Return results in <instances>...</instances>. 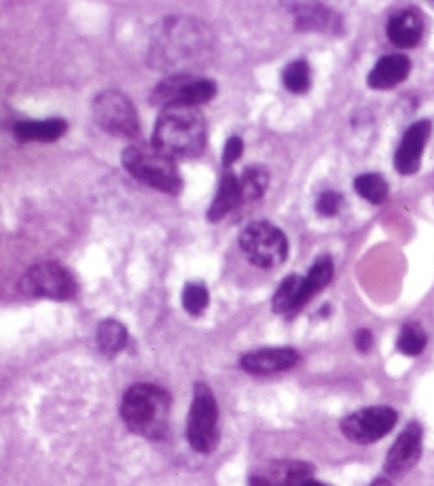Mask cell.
<instances>
[{
    "mask_svg": "<svg viewBox=\"0 0 434 486\" xmlns=\"http://www.w3.org/2000/svg\"><path fill=\"white\" fill-rule=\"evenodd\" d=\"M244 154V143H242V138L240 136H231L227 145H225V151H223V164H225V168H229V166H234V164L240 160Z\"/></svg>",
    "mask_w": 434,
    "mask_h": 486,
    "instance_id": "cell-28",
    "label": "cell"
},
{
    "mask_svg": "<svg viewBox=\"0 0 434 486\" xmlns=\"http://www.w3.org/2000/svg\"><path fill=\"white\" fill-rule=\"evenodd\" d=\"M240 247L256 268H276L289 255V240L284 232L267 221H256L244 229Z\"/></svg>",
    "mask_w": 434,
    "mask_h": 486,
    "instance_id": "cell-6",
    "label": "cell"
},
{
    "mask_svg": "<svg viewBox=\"0 0 434 486\" xmlns=\"http://www.w3.org/2000/svg\"><path fill=\"white\" fill-rule=\"evenodd\" d=\"M432 135V124L428 119L415 121V124L409 127L402 136V141L396 149L394 155V166L401 174H415L418 173L421 155H424L426 143Z\"/></svg>",
    "mask_w": 434,
    "mask_h": 486,
    "instance_id": "cell-12",
    "label": "cell"
},
{
    "mask_svg": "<svg viewBox=\"0 0 434 486\" xmlns=\"http://www.w3.org/2000/svg\"><path fill=\"white\" fill-rule=\"evenodd\" d=\"M242 200L244 198H242L240 179H237L235 174L225 173L221 183H218L217 196H214V200H212L210 210H208V219H210L212 223L221 221L225 215H229V212L242 202Z\"/></svg>",
    "mask_w": 434,
    "mask_h": 486,
    "instance_id": "cell-18",
    "label": "cell"
},
{
    "mask_svg": "<svg viewBox=\"0 0 434 486\" xmlns=\"http://www.w3.org/2000/svg\"><path fill=\"white\" fill-rule=\"evenodd\" d=\"M333 281V261L331 257H320L311 266L308 275L303 276L301 291H299V311L308 304L311 297L327 287L328 283Z\"/></svg>",
    "mask_w": 434,
    "mask_h": 486,
    "instance_id": "cell-19",
    "label": "cell"
},
{
    "mask_svg": "<svg viewBox=\"0 0 434 486\" xmlns=\"http://www.w3.org/2000/svg\"><path fill=\"white\" fill-rule=\"evenodd\" d=\"M284 88L292 94H305L311 85V70L309 64L303 62V60H297V62H291L284 69L282 75Z\"/></svg>",
    "mask_w": 434,
    "mask_h": 486,
    "instance_id": "cell-24",
    "label": "cell"
},
{
    "mask_svg": "<svg viewBox=\"0 0 434 486\" xmlns=\"http://www.w3.org/2000/svg\"><path fill=\"white\" fill-rule=\"evenodd\" d=\"M399 415L388 406H373V408H363L354 415L346 416L341 423V431L350 442L356 444H373L382 440L394 429Z\"/></svg>",
    "mask_w": 434,
    "mask_h": 486,
    "instance_id": "cell-10",
    "label": "cell"
},
{
    "mask_svg": "<svg viewBox=\"0 0 434 486\" xmlns=\"http://www.w3.org/2000/svg\"><path fill=\"white\" fill-rule=\"evenodd\" d=\"M250 486H272V484L267 482V478L254 476V478H250Z\"/></svg>",
    "mask_w": 434,
    "mask_h": 486,
    "instance_id": "cell-30",
    "label": "cell"
},
{
    "mask_svg": "<svg viewBox=\"0 0 434 486\" xmlns=\"http://www.w3.org/2000/svg\"><path fill=\"white\" fill-rule=\"evenodd\" d=\"M421 440H424V431H421L420 423H409L405 431L396 437L394 446L390 448L386 457V470L388 476H402L409 470H413L421 457Z\"/></svg>",
    "mask_w": 434,
    "mask_h": 486,
    "instance_id": "cell-11",
    "label": "cell"
},
{
    "mask_svg": "<svg viewBox=\"0 0 434 486\" xmlns=\"http://www.w3.org/2000/svg\"><path fill=\"white\" fill-rule=\"evenodd\" d=\"M240 185H242V198L246 202H254V200H261L265 196L267 187H269V174L265 168H246V173L240 176Z\"/></svg>",
    "mask_w": 434,
    "mask_h": 486,
    "instance_id": "cell-23",
    "label": "cell"
},
{
    "mask_svg": "<svg viewBox=\"0 0 434 486\" xmlns=\"http://www.w3.org/2000/svg\"><path fill=\"white\" fill-rule=\"evenodd\" d=\"M217 96V85L210 79L195 77L191 72H174L157 85L151 100L159 107H195L206 105Z\"/></svg>",
    "mask_w": 434,
    "mask_h": 486,
    "instance_id": "cell-7",
    "label": "cell"
},
{
    "mask_svg": "<svg viewBox=\"0 0 434 486\" xmlns=\"http://www.w3.org/2000/svg\"><path fill=\"white\" fill-rule=\"evenodd\" d=\"M316 209L322 217H335L341 209V196L335 192H324L322 196L318 198Z\"/></svg>",
    "mask_w": 434,
    "mask_h": 486,
    "instance_id": "cell-27",
    "label": "cell"
},
{
    "mask_svg": "<svg viewBox=\"0 0 434 486\" xmlns=\"http://www.w3.org/2000/svg\"><path fill=\"white\" fill-rule=\"evenodd\" d=\"M299 352L289 346H272V349H259L253 352H246L242 357V368L248 374L254 376H269L286 372L292 366H297Z\"/></svg>",
    "mask_w": 434,
    "mask_h": 486,
    "instance_id": "cell-13",
    "label": "cell"
},
{
    "mask_svg": "<svg viewBox=\"0 0 434 486\" xmlns=\"http://www.w3.org/2000/svg\"><path fill=\"white\" fill-rule=\"evenodd\" d=\"M20 289L28 297L70 300L77 294V283L64 266L56 264V261H42L23 275Z\"/></svg>",
    "mask_w": 434,
    "mask_h": 486,
    "instance_id": "cell-9",
    "label": "cell"
},
{
    "mask_svg": "<svg viewBox=\"0 0 434 486\" xmlns=\"http://www.w3.org/2000/svg\"><path fill=\"white\" fill-rule=\"evenodd\" d=\"M371 486H392V482H390L388 478H377L375 482H373Z\"/></svg>",
    "mask_w": 434,
    "mask_h": 486,
    "instance_id": "cell-31",
    "label": "cell"
},
{
    "mask_svg": "<svg viewBox=\"0 0 434 486\" xmlns=\"http://www.w3.org/2000/svg\"><path fill=\"white\" fill-rule=\"evenodd\" d=\"M124 166L134 179L163 193H180L182 179L174 157L155 143H136L124 151Z\"/></svg>",
    "mask_w": 434,
    "mask_h": 486,
    "instance_id": "cell-4",
    "label": "cell"
},
{
    "mask_svg": "<svg viewBox=\"0 0 434 486\" xmlns=\"http://www.w3.org/2000/svg\"><path fill=\"white\" fill-rule=\"evenodd\" d=\"M354 342H356V349L360 352L371 350V346H373V333L369 330H360L356 333V340H354Z\"/></svg>",
    "mask_w": 434,
    "mask_h": 486,
    "instance_id": "cell-29",
    "label": "cell"
},
{
    "mask_svg": "<svg viewBox=\"0 0 434 486\" xmlns=\"http://www.w3.org/2000/svg\"><path fill=\"white\" fill-rule=\"evenodd\" d=\"M96 340H97V349H100L104 355L115 357L125 349L127 330H125V325L121 323V321L106 319V321H102L100 325H97Z\"/></svg>",
    "mask_w": 434,
    "mask_h": 486,
    "instance_id": "cell-20",
    "label": "cell"
},
{
    "mask_svg": "<svg viewBox=\"0 0 434 486\" xmlns=\"http://www.w3.org/2000/svg\"><path fill=\"white\" fill-rule=\"evenodd\" d=\"M69 124L64 119H41V121H20L15 124V136L23 143H53L64 136Z\"/></svg>",
    "mask_w": 434,
    "mask_h": 486,
    "instance_id": "cell-17",
    "label": "cell"
},
{
    "mask_svg": "<svg viewBox=\"0 0 434 486\" xmlns=\"http://www.w3.org/2000/svg\"><path fill=\"white\" fill-rule=\"evenodd\" d=\"M121 416L134 434L162 440L170 423V395L162 387L140 382L125 391Z\"/></svg>",
    "mask_w": 434,
    "mask_h": 486,
    "instance_id": "cell-3",
    "label": "cell"
},
{
    "mask_svg": "<svg viewBox=\"0 0 434 486\" xmlns=\"http://www.w3.org/2000/svg\"><path fill=\"white\" fill-rule=\"evenodd\" d=\"M396 344H399V350L402 352V355L418 357V355H421V352H424L426 344H428L426 332L421 330L418 323H407L401 330L399 342H396Z\"/></svg>",
    "mask_w": 434,
    "mask_h": 486,
    "instance_id": "cell-25",
    "label": "cell"
},
{
    "mask_svg": "<svg viewBox=\"0 0 434 486\" xmlns=\"http://www.w3.org/2000/svg\"><path fill=\"white\" fill-rule=\"evenodd\" d=\"M96 124L113 136L136 138L140 135V119L132 100L117 89H106L94 100Z\"/></svg>",
    "mask_w": 434,
    "mask_h": 486,
    "instance_id": "cell-8",
    "label": "cell"
},
{
    "mask_svg": "<svg viewBox=\"0 0 434 486\" xmlns=\"http://www.w3.org/2000/svg\"><path fill=\"white\" fill-rule=\"evenodd\" d=\"M208 304H210V294H208L206 285L201 283H189L185 291H182V308L193 317L206 313Z\"/></svg>",
    "mask_w": 434,
    "mask_h": 486,
    "instance_id": "cell-26",
    "label": "cell"
},
{
    "mask_svg": "<svg viewBox=\"0 0 434 486\" xmlns=\"http://www.w3.org/2000/svg\"><path fill=\"white\" fill-rule=\"evenodd\" d=\"M297 26L303 30H318V33H339V15L333 14L324 5H292Z\"/></svg>",
    "mask_w": 434,
    "mask_h": 486,
    "instance_id": "cell-16",
    "label": "cell"
},
{
    "mask_svg": "<svg viewBox=\"0 0 434 486\" xmlns=\"http://www.w3.org/2000/svg\"><path fill=\"white\" fill-rule=\"evenodd\" d=\"M386 33L388 39L392 41V45L399 47V50H411L421 41V34H424L421 14L413 7L396 11V14L388 17Z\"/></svg>",
    "mask_w": 434,
    "mask_h": 486,
    "instance_id": "cell-14",
    "label": "cell"
},
{
    "mask_svg": "<svg viewBox=\"0 0 434 486\" xmlns=\"http://www.w3.org/2000/svg\"><path fill=\"white\" fill-rule=\"evenodd\" d=\"M311 478V467L301 461H278L269 470L267 482L272 486H299Z\"/></svg>",
    "mask_w": 434,
    "mask_h": 486,
    "instance_id": "cell-21",
    "label": "cell"
},
{
    "mask_svg": "<svg viewBox=\"0 0 434 486\" xmlns=\"http://www.w3.org/2000/svg\"><path fill=\"white\" fill-rule=\"evenodd\" d=\"M187 437L193 451L201 454H210L218 444V406L210 387L204 382H198L193 388Z\"/></svg>",
    "mask_w": 434,
    "mask_h": 486,
    "instance_id": "cell-5",
    "label": "cell"
},
{
    "mask_svg": "<svg viewBox=\"0 0 434 486\" xmlns=\"http://www.w3.org/2000/svg\"><path fill=\"white\" fill-rule=\"evenodd\" d=\"M206 121L195 107H166L155 124L152 143L170 157H195L206 147Z\"/></svg>",
    "mask_w": 434,
    "mask_h": 486,
    "instance_id": "cell-2",
    "label": "cell"
},
{
    "mask_svg": "<svg viewBox=\"0 0 434 486\" xmlns=\"http://www.w3.org/2000/svg\"><path fill=\"white\" fill-rule=\"evenodd\" d=\"M354 187H356L358 196L365 198L366 202L371 204H383V200L388 198V183L382 174H360L356 176V181H354Z\"/></svg>",
    "mask_w": 434,
    "mask_h": 486,
    "instance_id": "cell-22",
    "label": "cell"
},
{
    "mask_svg": "<svg viewBox=\"0 0 434 486\" xmlns=\"http://www.w3.org/2000/svg\"><path fill=\"white\" fill-rule=\"evenodd\" d=\"M299 486H328V484H322V482H318V480L309 478V480H305V482H301Z\"/></svg>",
    "mask_w": 434,
    "mask_h": 486,
    "instance_id": "cell-32",
    "label": "cell"
},
{
    "mask_svg": "<svg viewBox=\"0 0 434 486\" xmlns=\"http://www.w3.org/2000/svg\"><path fill=\"white\" fill-rule=\"evenodd\" d=\"M210 53V33L189 17H168L152 36L151 62L159 70H185Z\"/></svg>",
    "mask_w": 434,
    "mask_h": 486,
    "instance_id": "cell-1",
    "label": "cell"
},
{
    "mask_svg": "<svg viewBox=\"0 0 434 486\" xmlns=\"http://www.w3.org/2000/svg\"><path fill=\"white\" fill-rule=\"evenodd\" d=\"M409 72H411V60L405 53H390V56H383L373 66L369 77H366V83L373 89H392L405 81Z\"/></svg>",
    "mask_w": 434,
    "mask_h": 486,
    "instance_id": "cell-15",
    "label": "cell"
}]
</instances>
